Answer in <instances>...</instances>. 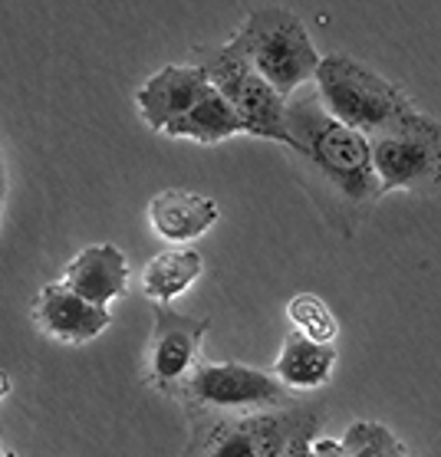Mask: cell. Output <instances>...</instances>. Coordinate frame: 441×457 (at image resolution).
<instances>
[{"label":"cell","instance_id":"6da1fadb","mask_svg":"<svg viewBox=\"0 0 441 457\" xmlns=\"http://www.w3.org/2000/svg\"><path fill=\"white\" fill-rule=\"evenodd\" d=\"M287 132L290 148L313 168L353 218H366L386 195L372 165L369 136L343 125L326 112L316 89H296L287 99Z\"/></svg>","mask_w":441,"mask_h":457},{"label":"cell","instance_id":"7a4b0ae2","mask_svg":"<svg viewBox=\"0 0 441 457\" xmlns=\"http://www.w3.org/2000/svg\"><path fill=\"white\" fill-rule=\"evenodd\" d=\"M228 46L241 53L284 99L316 79V70L323 62L300 17L284 7L247 13V21L231 33Z\"/></svg>","mask_w":441,"mask_h":457},{"label":"cell","instance_id":"3957f363","mask_svg":"<svg viewBox=\"0 0 441 457\" xmlns=\"http://www.w3.org/2000/svg\"><path fill=\"white\" fill-rule=\"evenodd\" d=\"M323 415L290 405L254 415H188L191 435L181 457H284L300 431H320Z\"/></svg>","mask_w":441,"mask_h":457},{"label":"cell","instance_id":"277c9868","mask_svg":"<svg viewBox=\"0 0 441 457\" xmlns=\"http://www.w3.org/2000/svg\"><path fill=\"white\" fill-rule=\"evenodd\" d=\"M313 83L326 112L362 136H376L412 109L399 86L343 53L323 56Z\"/></svg>","mask_w":441,"mask_h":457},{"label":"cell","instance_id":"5b68a950","mask_svg":"<svg viewBox=\"0 0 441 457\" xmlns=\"http://www.w3.org/2000/svg\"><path fill=\"white\" fill-rule=\"evenodd\" d=\"M179 402L188 415H254L290 408L300 398L273 372L254 365L201 362L179 392Z\"/></svg>","mask_w":441,"mask_h":457},{"label":"cell","instance_id":"8992f818","mask_svg":"<svg viewBox=\"0 0 441 457\" xmlns=\"http://www.w3.org/2000/svg\"><path fill=\"white\" fill-rule=\"evenodd\" d=\"M369 145L382 191H435L441 185V122L419 109L369 136Z\"/></svg>","mask_w":441,"mask_h":457},{"label":"cell","instance_id":"52a82bcc","mask_svg":"<svg viewBox=\"0 0 441 457\" xmlns=\"http://www.w3.org/2000/svg\"><path fill=\"white\" fill-rule=\"evenodd\" d=\"M198 62L204 66L208 79L214 83L231 109L241 115L247 136H261L290 148L287 132V99L263 79L241 53H234L228 43L218 50H198Z\"/></svg>","mask_w":441,"mask_h":457},{"label":"cell","instance_id":"ba28073f","mask_svg":"<svg viewBox=\"0 0 441 457\" xmlns=\"http://www.w3.org/2000/svg\"><path fill=\"white\" fill-rule=\"evenodd\" d=\"M211 329L208 316H185L165 303H152V336L146 345L142 378L148 388L179 398L191 372L201 365V343Z\"/></svg>","mask_w":441,"mask_h":457},{"label":"cell","instance_id":"9c48e42d","mask_svg":"<svg viewBox=\"0 0 441 457\" xmlns=\"http://www.w3.org/2000/svg\"><path fill=\"white\" fill-rule=\"evenodd\" d=\"M211 86L214 83L208 79L201 62H171L142 83L136 96L138 112H142L148 129L165 132L169 125L185 119L211 93Z\"/></svg>","mask_w":441,"mask_h":457},{"label":"cell","instance_id":"30bf717a","mask_svg":"<svg viewBox=\"0 0 441 457\" xmlns=\"http://www.w3.org/2000/svg\"><path fill=\"white\" fill-rule=\"evenodd\" d=\"M109 322H112L109 306H96V303L83 300L63 280L46 283L33 303V326L43 336L66 345L93 343L96 336H103L109 329Z\"/></svg>","mask_w":441,"mask_h":457},{"label":"cell","instance_id":"8fae6325","mask_svg":"<svg viewBox=\"0 0 441 457\" xmlns=\"http://www.w3.org/2000/svg\"><path fill=\"white\" fill-rule=\"evenodd\" d=\"M63 283L73 293H79L83 300L96 303V306H109L129 287L126 253L119 247H112V244L83 247L63 267Z\"/></svg>","mask_w":441,"mask_h":457},{"label":"cell","instance_id":"7c38bea8","mask_svg":"<svg viewBox=\"0 0 441 457\" xmlns=\"http://www.w3.org/2000/svg\"><path fill=\"white\" fill-rule=\"evenodd\" d=\"M218 220V204L208 195H195L185 187L158 191L148 201V224L169 244H191L201 234H208Z\"/></svg>","mask_w":441,"mask_h":457},{"label":"cell","instance_id":"4fadbf2b","mask_svg":"<svg viewBox=\"0 0 441 457\" xmlns=\"http://www.w3.org/2000/svg\"><path fill=\"white\" fill-rule=\"evenodd\" d=\"M337 365L333 343H316L304 333H290L280 345V355L273 362V375L290 388V392H313L329 382Z\"/></svg>","mask_w":441,"mask_h":457},{"label":"cell","instance_id":"5bb4252c","mask_svg":"<svg viewBox=\"0 0 441 457\" xmlns=\"http://www.w3.org/2000/svg\"><path fill=\"white\" fill-rule=\"evenodd\" d=\"M204 270V260L195 247H175L162 250L146 263L142 270V290L152 303H165L169 306L179 293H185L191 283L198 280Z\"/></svg>","mask_w":441,"mask_h":457},{"label":"cell","instance_id":"9a60e30c","mask_svg":"<svg viewBox=\"0 0 441 457\" xmlns=\"http://www.w3.org/2000/svg\"><path fill=\"white\" fill-rule=\"evenodd\" d=\"M241 115L234 112L231 103L211 86V93L201 99L195 109H191L185 119H179L175 125L165 129L169 138H191V142H201V145H214V142H224L231 136H244Z\"/></svg>","mask_w":441,"mask_h":457},{"label":"cell","instance_id":"2e32d148","mask_svg":"<svg viewBox=\"0 0 441 457\" xmlns=\"http://www.w3.org/2000/svg\"><path fill=\"white\" fill-rule=\"evenodd\" d=\"M287 320L294 322L296 333L310 336L316 343H337L339 322L316 293H296L294 300L287 303Z\"/></svg>","mask_w":441,"mask_h":457},{"label":"cell","instance_id":"e0dca14e","mask_svg":"<svg viewBox=\"0 0 441 457\" xmlns=\"http://www.w3.org/2000/svg\"><path fill=\"white\" fill-rule=\"evenodd\" d=\"M343 445L353 457H405V445L379 421H356L349 425Z\"/></svg>","mask_w":441,"mask_h":457},{"label":"cell","instance_id":"ac0fdd59","mask_svg":"<svg viewBox=\"0 0 441 457\" xmlns=\"http://www.w3.org/2000/svg\"><path fill=\"white\" fill-rule=\"evenodd\" d=\"M313 441H316V431H300V435L287 445L284 457H316L313 454Z\"/></svg>","mask_w":441,"mask_h":457},{"label":"cell","instance_id":"d6986e66","mask_svg":"<svg viewBox=\"0 0 441 457\" xmlns=\"http://www.w3.org/2000/svg\"><path fill=\"white\" fill-rule=\"evenodd\" d=\"M313 454L316 457H353L349 454V447L343 445V441H333V437H316Z\"/></svg>","mask_w":441,"mask_h":457},{"label":"cell","instance_id":"ffe728a7","mask_svg":"<svg viewBox=\"0 0 441 457\" xmlns=\"http://www.w3.org/2000/svg\"><path fill=\"white\" fill-rule=\"evenodd\" d=\"M11 395V372L7 369H0V402Z\"/></svg>","mask_w":441,"mask_h":457},{"label":"cell","instance_id":"44dd1931","mask_svg":"<svg viewBox=\"0 0 441 457\" xmlns=\"http://www.w3.org/2000/svg\"><path fill=\"white\" fill-rule=\"evenodd\" d=\"M4 201H7V185H0V218H4Z\"/></svg>","mask_w":441,"mask_h":457},{"label":"cell","instance_id":"7402d4cb","mask_svg":"<svg viewBox=\"0 0 441 457\" xmlns=\"http://www.w3.org/2000/svg\"><path fill=\"white\" fill-rule=\"evenodd\" d=\"M0 185H7V168H4V155H0Z\"/></svg>","mask_w":441,"mask_h":457},{"label":"cell","instance_id":"603a6c76","mask_svg":"<svg viewBox=\"0 0 441 457\" xmlns=\"http://www.w3.org/2000/svg\"><path fill=\"white\" fill-rule=\"evenodd\" d=\"M0 457H21V454H17V451H4Z\"/></svg>","mask_w":441,"mask_h":457},{"label":"cell","instance_id":"cb8c5ba5","mask_svg":"<svg viewBox=\"0 0 441 457\" xmlns=\"http://www.w3.org/2000/svg\"><path fill=\"white\" fill-rule=\"evenodd\" d=\"M0 454H4V441H0Z\"/></svg>","mask_w":441,"mask_h":457}]
</instances>
